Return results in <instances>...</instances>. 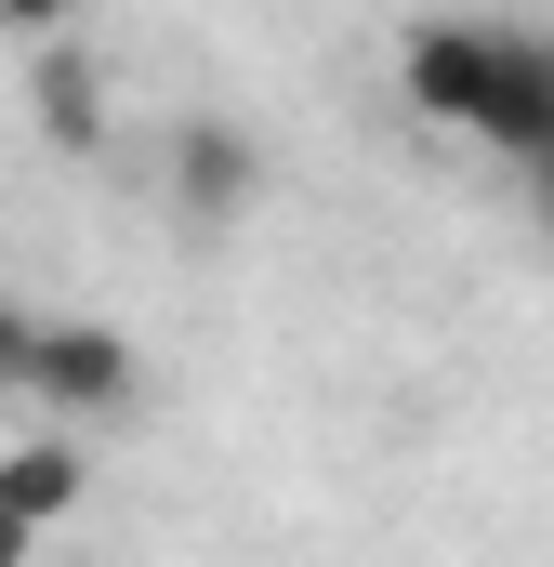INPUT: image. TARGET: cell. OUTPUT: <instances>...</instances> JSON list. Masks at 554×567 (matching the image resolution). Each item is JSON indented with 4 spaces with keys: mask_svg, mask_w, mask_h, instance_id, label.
<instances>
[{
    "mask_svg": "<svg viewBox=\"0 0 554 567\" xmlns=\"http://www.w3.org/2000/svg\"><path fill=\"white\" fill-rule=\"evenodd\" d=\"M0 27L13 40H53V27H80V0H0Z\"/></svg>",
    "mask_w": 554,
    "mask_h": 567,
    "instance_id": "52a82bcc",
    "label": "cell"
},
{
    "mask_svg": "<svg viewBox=\"0 0 554 567\" xmlns=\"http://www.w3.org/2000/svg\"><path fill=\"white\" fill-rule=\"evenodd\" d=\"M13 555H40V515H13V502H0V567Z\"/></svg>",
    "mask_w": 554,
    "mask_h": 567,
    "instance_id": "ba28073f",
    "label": "cell"
},
{
    "mask_svg": "<svg viewBox=\"0 0 554 567\" xmlns=\"http://www.w3.org/2000/svg\"><path fill=\"white\" fill-rule=\"evenodd\" d=\"M529 212H542V225H554V158H542V172H529Z\"/></svg>",
    "mask_w": 554,
    "mask_h": 567,
    "instance_id": "9c48e42d",
    "label": "cell"
},
{
    "mask_svg": "<svg viewBox=\"0 0 554 567\" xmlns=\"http://www.w3.org/2000/svg\"><path fill=\"white\" fill-rule=\"evenodd\" d=\"M145 383L133 330H106V317H40V370H27V396L53 410V423H120Z\"/></svg>",
    "mask_w": 554,
    "mask_h": 567,
    "instance_id": "7a4b0ae2",
    "label": "cell"
},
{
    "mask_svg": "<svg viewBox=\"0 0 554 567\" xmlns=\"http://www.w3.org/2000/svg\"><path fill=\"white\" fill-rule=\"evenodd\" d=\"M27 106H40V133L66 145V158H93V145H106V80H93V53H80V40H40Z\"/></svg>",
    "mask_w": 554,
    "mask_h": 567,
    "instance_id": "5b68a950",
    "label": "cell"
},
{
    "mask_svg": "<svg viewBox=\"0 0 554 567\" xmlns=\"http://www.w3.org/2000/svg\"><path fill=\"white\" fill-rule=\"evenodd\" d=\"M0 502H13V515H40V528H66V515L93 502V449H80V423L13 435V449H0Z\"/></svg>",
    "mask_w": 554,
    "mask_h": 567,
    "instance_id": "277c9868",
    "label": "cell"
},
{
    "mask_svg": "<svg viewBox=\"0 0 554 567\" xmlns=\"http://www.w3.org/2000/svg\"><path fill=\"white\" fill-rule=\"evenodd\" d=\"M265 198V145L238 133V120H185L172 133V212L185 225H238Z\"/></svg>",
    "mask_w": 554,
    "mask_h": 567,
    "instance_id": "3957f363",
    "label": "cell"
},
{
    "mask_svg": "<svg viewBox=\"0 0 554 567\" xmlns=\"http://www.w3.org/2000/svg\"><path fill=\"white\" fill-rule=\"evenodd\" d=\"M27 370H40V317L0 290V383H27Z\"/></svg>",
    "mask_w": 554,
    "mask_h": 567,
    "instance_id": "8992f818",
    "label": "cell"
},
{
    "mask_svg": "<svg viewBox=\"0 0 554 567\" xmlns=\"http://www.w3.org/2000/svg\"><path fill=\"white\" fill-rule=\"evenodd\" d=\"M397 93H410V120L489 145V158H515V172L554 158V40H542V27L422 13L410 40H397Z\"/></svg>",
    "mask_w": 554,
    "mask_h": 567,
    "instance_id": "6da1fadb",
    "label": "cell"
}]
</instances>
